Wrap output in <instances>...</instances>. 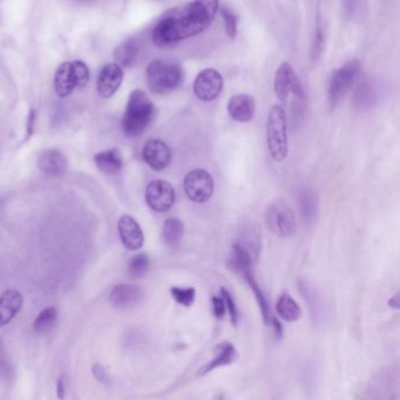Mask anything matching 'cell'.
<instances>
[{
    "label": "cell",
    "instance_id": "cell-1",
    "mask_svg": "<svg viewBox=\"0 0 400 400\" xmlns=\"http://www.w3.org/2000/svg\"><path fill=\"white\" fill-rule=\"evenodd\" d=\"M219 10L220 0H192L169 10L153 31L154 44L166 47L200 34L212 24Z\"/></svg>",
    "mask_w": 400,
    "mask_h": 400
},
{
    "label": "cell",
    "instance_id": "cell-2",
    "mask_svg": "<svg viewBox=\"0 0 400 400\" xmlns=\"http://www.w3.org/2000/svg\"><path fill=\"white\" fill-rule=\"evenodd\" d=\"M156 113L155 106L144 91H133L121 122L124 135L129 137L142 135L155 120Z\"/></svg>",
    "mask_w": 400,
    "mask_h": 400
},
{
    "label": "cell",
    "instance_id": "cell-3",
    "mask_svg": "<svg viewBox=\"0 0 400 400\" xmlns=\"http://www.w3.org/2000/svg\"><path fill=\"white\" fill-rule=\"evenodd\" d=\"M147 84L155 94H168L184 82V73L180 65L170 61L154 60L147 67Z\"/></svg>",
    "mask_w": 400,
    "mask_h": 400
},
{
    "label": "cell",
    "instance_id": "cell-4",
    "mask_svg": "<svg viewBox=\"0 0 400 400\" xmlns=\"http://www.w3.org/2000/svg\"><path fill=\"white\" fill-rule=\"evenodd\" d=\"M267 146L272 160L282 162L288 156L287 115L280 104L272 106L267 120Z\"/></svg>",
    "mask_w": 400,
    "mask_h": 400
},
{
    "label": "cell",
    "instance_id": "cell-5",
    "mask_svg": "<svg viewBox=\"0 0 400 400\" xmlns=\"http://www.w3.org/2000/svg\"><path fill=\"white\" fill-rule=\"evenodd\" d=\"M265 221L267 228L280 238H292L297 234L296 214L283 199L269 204Z\"/></svg>",
    "mask_w": 400,
    "mask_h": 400
},
{
    "label": "cell",
    "instance_id": "cell-6",
    "mask_svg": "<svg viewBox=\"0 0 400 400\" xmlns=\"http://www.w3.org/2000/svg\"><path fill=\"white\" fill-rule=\"evenodd\" d=\"M360 73V63L357 59L348 61L333 73L329 86V100L335 107L351 89Z\"/></svg>",
    "mask_w": 400,
    "mask_h": 400
},
{
    "label": "cell",
    "instance_id": "cell-7",
    "mask_svg": "<svg viewBox=\"0 0 400 400\" xmlns=\"http://www.w3.org/2000/svg\"><path fill=\"white\" fill-rule=\"evenodd\" d=\"M184 189L189 200L195 203H205L214 195L215 182L207 170L194 169L184 177Z\"/></svg>",
    "mask_w": 400,
    "mask_h": 400
},
{
    "label": "cell",
    "instance_id": "cell-8",
    "mask_svg": "<svg viewBox=\"0 0 400 400\" xmlns=\"http://www.w3.org/2000/svg\"><path fill=\"white\" fill-rule=\"evenodd\" d=\"M274 89L276 93L277 99L282 102L288 100L290 93H293L300 98L304 96V91L300 78L289 63H282L280 67L277 68L274 78Z\"/></svg>",
    "mask_w": 400,
    "mask_h": 400
},
{
    "label": "cell",
    "instance_id": "cell-9",
    "mask_svg": "<svg viewBox=\"0 0 400 400\" xmlns=\"http://www.w3.org/2000/svg\"><path fill=\"white\" fill-rule=\"evenodd\" d=\"M175 189L168 181L154 180L146 188V202L156 212H167L175 203Z\"/></svg>",
    "mask_w": 400,
    "mask_h": 400
},
{
    "label": "cell",
    "instance_id": "cell-10",
    "mask_svg": "<svg viewBox=\"0 0 400 400\" xmlns=\"http://www.w3.org/2000/svg\"><path fill=\"white\" fill-rule=\"evenodd\" d=\"M223 84V76L219 71L214 68H205L197 74L192 89L199 100L209 102L220 96Z\"/></svg>",
    "mask_w": 400,
    "mask_h": 400
},
{
    "label": "cell",
    "instance_id": "cell-11",
    "mask_svg": "<svg viewBox=\"0 0 400 400\" xmlns=\"http://www.w3.org/2000/svg\"><path fill=\"white\" fill-rule=\"evenodd\" d=\"M142 157L153 170L161 172L167 168L172 162V151L164 141L153 139L144 144Z\"/></svg>",
    "mask_w": 400,
    "mask_h": 400
},
{
    "label": "cell",
    "instance_id": "cell-12",
    "mask_svg": "<svg viewBox=\"0 0 400 400\" xmlns=\"http://www.w3.org/2000/svg\"><path fill=\"white\" fill-rule=\"evenodd\" d=\"M122 80H124V71L120 65H106L101 69L100 74L98 76V81H96L98 94L104 99L111 98L115 94L118 89H120Z\"/></svg>",
    "mask_w": 400,
    "mask_h": 400
},
{
    "label": "cell",
    "instance_id": "cell-13",
    "mask_svg": "<svg viewBox=\"0 0 400 400\" xmlns=\"http://www.w3.org/2000/svg\"><path fill=\"white\" fill-rule=\"evenodd\" d=\"M144 292L139 285H118L109 292V303L115 309H129L140 304Z\"/></svg>",
    "mask_w": 400,
    "mask_h": 400
},
{
    "label": "cell",
    "instance_id": "cell-14",
    "mask_svg": "<svg viewBox=\"0 0 400 400\" xmlns=\"http://www.w3.org/2000/svg\"><path fill=\"white\" fill-rule=\"evenodd\" d=\"M118 230L124 248L131 252H136L142 248L144 243V232L133 217L129 215L121 217L118 223Z\"/></svg>",
    "mask_w": 400,
    "mask_h": 400
},
{
    "label": "cell",
    "instance_id": "cell-15",
    "mask_svg": "<svg viewBox=\"0 0 400 400\" xmlns=\"http://www.w3.org/2000/svg\"><path fill=\"white\" fill-rule=\"evenodd\" d=\"M227 111L232 120L237 122H249L254 119L256 104L249 94H235L229 99Z\"/></svg>",
    "mask_w": 400,
    "mask_h": 400
},
{
    "label": "cell",
    "instance_id": "cell-16",
    "mask_svg": "<svg viewBox=\"0 0 400 400\" xmlns=\"http://www.w3.org/2000/svg\"><path fill=\"white\" fill-rule=\"evenodd\" d=\"M215 351H216V357L199 370V376H205L207 373H212L215 368L234 364L238 359V351L236 348L227 340L217 345Z\"/></svg>",
    "mask_w": 400,
    "mask_h": 400
},
{
    "label": "cell",
    "instance_id": "cell-17",
    "mask_svg": "<svg viewBox=\"0 0 400 400\" xmlns=\"http://www.w3.org/2000/svg\"><path fill=\"white\" fill-rule=\"evenodd\" d=\"M38 167L49 177H61L67 170V160L63 153L56 149H49L41 154L38 160Z\"/></svg>",
    "mask_w": 400,
    "mask_h": 400
},
{
    "label": "cell",
    "instance_id": "cell-18",
    "mask_svg": "<svg viewBox=\"0 0 400 400\" xmlns=\"http://www.w3.org/2000/svg\"><path fill=\"white\" fill-rule=\"evenodd\" d=\"M23 296L19 291L10 289L0 296V328L8 324L21 311Z\"/></svg>",
    "mask_w": 400,
    "mask_h": 400
},
{
    "label": "cell",
    "instance_id": "cell-19",
    "mask_svg": "<svg viewBox=\"0 0 400 400\" xmlns=\"http://www.w3.org/2000/svg\"><path fill=\"white\" fill-rule=\"evenodd\" d=\"M76 87V74L73 63H64L56 69L54 76V89L60 98H66Z\"/></svg>",
    "mask_w": 400,
    "mask_h": 400
},
{
    "label": "cell",
    "instance_id": "cell-20",
    "mask_svg": "<svg viewBox=\"0 0 400 400\" xmlns=\"http://www.w3.org/2000/svg\"><path fill=\"white\" fill-rule=\"evenodd\" d=\"M96 167L104 174H118L124 167V160L118 149H109L104 152L98 153L94 156Z\"/></svg>",
    "mask_w": 400,
    "mask_h": 400
},
{
    "label": "cell",
    "instance_id": "cell-21",
    "mask_svg": "<svg viewBox=\"0 0 400 400\" xmlns=\"http://www.w3.org/2000/svg\"><path fill=\"white\" fill-rule=\"evenodd\" d=\"M242 276L245 277V280H247V283H248L249 287H250L252 292H254V295L256 297L257 304L260 307L265 324L270 325L274 315H272L271 308H270V303H269L268 298H267L265 292L260 288V285H258L256 280H255L254 269H250V270H247V271L243 272Z\"/></svg>",
    "mask_w": 400,
    "mask_h": 400
},
{
    "label": "cell",
    "instance_id": "cell-22",
    "mask_svg": "<svg viewBox=\"0 0 400 400\" xmlns=\"http://www.w3.org/2000/svg\"><path fill=\"white\" fill-rule=\"evenodd\" d=\"M184 225L179 219H168L164 221L162 227V241L169 248H177L184 238Z\"/></svg>",
    "mask_w": 400,
    "mask_h": 400
},
{
    "label": "cell",
    "instance_id": "cell-23",
    "mask_svg": "<svg viewBox=\"0 0 400 400\" xmlns=\"http://www.w3.org/2000/svg\"><path fill=\"white\" fill-rule=\"evenodd\" d=\"M276 311L282 320L296 322L302 317V309L289 293H282L277 300Z\"/></svg>",
    "mask_w": 400,
    "mask_h": 400
},
{
    "label": "cell",
    "instance_id": "cell-24",
    "mask_svg": "<svg viewBox=\"0 0 400 400\" xmlns=\"http://www.w3.org/2000/svg\"><path fill=\"white\" fill-rule=\"evenodd\" d=\"M300 212L304 219L305 223H312L317 216L318 212V201L315 192L304 189L300 192Z\"/></svg>",
    "mask_w": 400,
    "mask_h": 400
},
{
    "label": "cell",
    "instance_id": "cell-25",
    "mask_svg": "<svg viewBox=\"0 0 400 400\" xmlns=\"http://www.w3.org/2000/svg\"><path fill=\"white\" fill-rule=\"evenodd\" d=\"M56 320H58V310L54 307L44 309L34 320L33 330L38 335L49 333L56 326Z\"/></svg>",
    "mask_w": 400,
    "mask_h": 400
},
{
    "label": "cell",
    "instance_id": "cell-26",
    "mask_svg": "<svg viewBox=\"0 0 400 400\" xmlns=\"http://www.w3.org/2000/svg\"><path fill=\"white\" fill-rule=\"evenodd\" d=\"M139 54V46L134 41H124L114 52L118 65L121 67H131Z\"/></svg>",
    "mask_w": 400,
    "mask_h": 400
},
{
    "label": "cell",
    "instance_id": "cell-27",
    "mask_svg": "<svg viewBox=\"0 0 400 400\" xmlns=\"http://www.w3.org/2000/svg\"><path fill=\"white\" fill-rule=\"evenodd\" d=\"M149 269V257L146 254H137L129 260V272L133 278H140Z\"/></svg>",
    "mask_w": 400,
    "mask_h": 400
},
{
    "label": "cell",
    "instance_id": "cell-28",
    "mask_svg": "<svg viewBox=\"0 0 400 400\" xmlns=\"http://www.w3.org/2000/svg\"><path fill=\"white\" fill-rule=\"evenodd\" d=\"M174 300L186 308H189L194 304L195 297H197V290L194 288H180V287H173L170 289Z\"/></svg>",
    "mask_w": 400,
    "mask_h": 400
},
{
    "label": "cell",
    "instance_id": "cell-29",
    "mask_svg": "<svg viewBox=\"0 0 400 400\" xmlns=\"http://www.w3.org/2000/svg\"><path fill=\"white\" fill-rule=\"evenodd\" d=\"M221 13L223 16L224 27H225V33L229 38L234 39L237 34V25H238V16L232 11L230 8L222 6L221 8Z\"/></svg>",
    "mask_w": 400,
    "mask_h": 400
},
{
    "label": "cell",
    "instance_id": "cell-30",
    "mask_svg": "<svg viewBox=\"0 0 400 400\" xmlns=\"http://www.w3.org/2000/svg\"><path fill=\"white\" fill-rule=\"evenodd\" d=\"M220 292L221 296L223 297L224 303H225L227 310L229 311V315H230V320H232V325L237 326L238 320H240V313H238L236 303L232 298V293L227 289L221 288Z\"/></svg>",
    "mask_w": 400,
    "mask_h": 400
},
{
    "label": "cell",
    "instance_id": "cell-31",
    "mask_svg": "<svg viewBox=\"0 0 400 400\" xmlns=\"http://www.w3.org/2000/svg\"><path fill=\"white\" fill-rule=\"evenodd\" d=\"M73 67L76 74V87H85L89 81V69L87 65L82 61H74Z\"/></svg>",
    "mask_w": 400,
    "mask_h": 400
},
{
    "label": "cell",
    "instance_id": "cell-32",
    "mask_svg": "<svg viewBox=\"0 0 400 400\" xmlns=\"http://www.w3.org/2000/svg\"><path fill=\"white\" fill-rule=\"evenodd\" d=\"M212 311H214V315L216 318H223L224 313H225V310H227V307H225V303H224L223 297L222 296H214L212 298Z\"/></svg>",
    "mask_w": 400,
    "mask_h": 400
},
{
    "label": "cell",
    "instance_id": "cell-33",
    "mask_svg": "<svg viewBox=\"0 0 400 400\" xmlns=\"http://www.w3.org/2000/svg\"><path fill=\"white\" fill-rule=\"evenodd\" d=\"M270 325H271L272 329H274V333L276 335L277 338L280 340L282 336H283V326L280 324V320H277L276 317L274 316L272 317Z\"/></svg>",
    "mask_w": 400,
    "mask_h": 400
},
{
    "label": "cell",
    "instance_id": "cell-34",
    "mask_svg": "<svg viewBox=\"0 0 400 400\" xmlns=\"http://www.w3.org/2000/svg\"><path fill=\"white\" fill-rule=\"evenodd\" d=\"M388 304L395 309L399 308V293H396L395 296L391 297V300H388Z\"/></svg>",
    "mask_w": 400,
    "mask_h": 400
},
{
    "label": "cell",
    "instance_id": "cell-35",
    "mask_svg": "<svg viewBox=\"0 0 400 400\" xmlns=\"http://www.w3.org/2000/svg\"><path fill=\"white\" fill-rule=\"evenodd\" d=\"M65 386H64V379L60 378V379L58 380V396L63 398V392H64Z\"/></svg>",
    "mask_w": 400,
    "mask_h": 400
}]
</instances>
